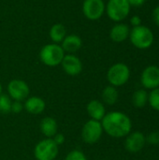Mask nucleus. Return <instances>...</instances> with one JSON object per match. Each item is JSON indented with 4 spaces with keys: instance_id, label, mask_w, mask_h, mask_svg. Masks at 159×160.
Listing matches in <instances>:
<instances>
[{
    "instance_id": "obj_1",
    "label": "nucleus",
    "mask_w": 159,
    "mask_h": 160,
    "mask_svg": "<svg viewBox=\"0 0 159 160\" xmlns=\"http://www.w3.org/2000/svg\"><path fill=\"white\" fill-rule=\"evenodd\" d=\"M103 131L112 138L127 137L132 128L130 118L122 112H111L105 114L101 120Z\"/></svg>"
},
{
    "instance_id": "obj_2",
    "label": "nucleus",
    "mask_w": 159,
    "mask_h": 160,
    "mask_svg": "<svg viewBox=\"0 0 159 160\" xmlns=\"http://www.w3.org/2000/svg\"><path fill=\"white\" fill-rule=\"evenodd\" d=\"M128 38L132 45L140 50H146L150 48L155 41L153 31L148 26L142 24L133 27L130 30Z\"/></svg>"
},
{
    "instance_id": "obj_3",
    "label": "nucleus",
    "mask_w": 159,
    "mask_h": 160,
    "mask_svg": "<svg viewBox=\"0 0 159 160\" xmlns=\"http://www.w3.org/2000/svg\"><path fill=\"white\" fill-rule=\"evenodd\" d=\"M65 56V52L61 45L58 44H47L39 52L41 62L48 67H56L62 63Z\"/></svg>"
},
{
    "instance_id": "obj_4",
    "label": "nucleus",
    "mask_w": 159,
    "mask_h": 160,
    "mask_svg": "<svg viewBox=\"0 0 159 160\" xmlns=\"http://www.w3.org/2000/svg\"><path fill=\"white\" fill-rule=\"evenodd\" d=\"M130 77V69L124 63H116L112 65L108 72L107 79L111 85L114 87H119L126 84Z\"/></svg>"
},
{
    "instance_id": "obj_5",
    "label": "nucleus",
    "mask_w": 159,
    "mask_h": 160,
    "mask_svg": "<svg viewBox=\"0 0 159 160\" xmlns=\"http://www.w3.org/2000/svg\"><path fill=\"white\" fill-rule=\"evenodd\" d=\"M131 6L127 0H109L106 6L108 17L113 22L124 21L130 12Z\"/></svg>"
},
{
    "instance_id": "obj_6",
    "label": "nucleus",
    "mask_w": 159,
    "mask_h": 160,
    "mask_svg": "<svg viewBox=\"0 0 159 160\" xmlns=\"http://www.w3.org/2000/svg\"><path fill=\"white\" fill-rule=\"evenodd\" d=\"M59 146L52 139L47 138L40 141L34 149V155L37 160H54L58 155Z\"/></svg>"
},
{
    "instance_id": "obj_7",
    "label": "nucleus",
    "mask_w": 159,
    "mask_h": 160,
    "mask_svg": "<svg viewBox=\"0 0 159 160\" xmlns=\"http://www.w3.org/2000/svg\"><path fill=\"white\" fill-rule=\"evenodd\" d=\"M103 134V128L100 121L89 120L87 121L82 130V138L84 142L88 144H94L97 142Z\"/></svg>"
},
{
    "instance_id": "obj_8",
    "label": "nucleus",
    "mask_w": 159,
    "mask_h": 160,
    "mask_svg": "<svg viewBox=\"0 0 159 160\" xmlns=\"http://www.w3.org/2000/svg\"><path fill=\"white\" fill-rule=\"evenodd\" d=\"M7 92L11 99L22 102L28 98L30 89L28 84L24 81L16 79L9 82L7 85Z\"/></svg>"
},
{
    "instance_id": "obj_9",
    "label": "nucleus",
    "mask_w": 159,
    "mask_h": 160,
    "mask_svg": "<svg viewBox=\"0 0 159 160\" xmlns=\"http://www.w3.org/2000/svg\"><path fill=\"white\" fill-rule=\"evenodd\" d=\"M106 9L103 0H84L82 4V11L84 16L92 21L98 20L102 17Z\"/></svg>"
},
{
    "instance_id": "obj_10",
    "label": "nucleus",
    "mask_w": 159,
    "mask_h": 160,
    "mask_svg": "<svg viewBox=\"0 0 159 160\" xmlns=\"http://www.w3.org/2000/svg\"><path fill=\"white\" fill-rule=\"evenodd\" d=\"M141 82L145 89L153 90L159 87V67L148 66L143 69L141 76Z\"/></svg>"
},
{
    "instance_id": "obj_11",
    "label": "nucleus",
    "mask_w": 159,
    "mask_h": 160,
    "mask_svg": "<svg viewBox=\"0 0 159 160\" xmlns=\"http://www.w3.org/2000/svg\"><path fill=\"white\" fill-rule=\"evenodd\" d=\"M146 143V137L140 131L129 133L127 136L125 142V147L127 151L132 154L139 153L144 147Z\"/></svg>"
},
{
    "instance_id": "obj_12",
    "label": "nucleus",
    "mask_w": 159,
    "mask_h": 160,
    "mask_svg": "<svg viewBox=\"0 0 159 160\" xmlns=\"http://www.w3.org/2000/svg\"><path fill=\"white\" fill-rule=\"evenodd\" d=\"M62 68L64 71L70 75V76H76L79 75L82 70V64L79 57H77L74 54H67L64 56L62 60Z\"/></svg>"
},
{
    "instance_id": "obj_13",
    "label": "nucleus",
    "mask_w": 159,
    "mask_h": 160,
    "mask_svg": "<svg viewBox=\"0 0 159 160\" xmlns=\"http://www.w3.org/2000/svg\"><path fill=\"white\" fill-rule=\"evenodd\" d=\"M130 28L127 24L123 22H118L113 25L110 32V38L112 41L116 43L123 42L129 38Z\"/></svg>"
},
{
    "instance_id": "obj_14",
    "label": "nucleus",
    "mask_w": 159,
    "mask_h": 160,
    "mask_svg": "<svg viewBox=\"0 0 159 160\" xmlns=\"http://www.w3.org/2000/svg\"><path fill=\"white\" fill-rule=\"evenodd\" d=\"M23 108L26 110L27 112L37 115L39 113H42L46 108V103L45 101L38 97H31L27 98L24 102Z\"/></svg>"
},
{
    "instance_id": "obj_15",
    "label": "nucleus",
    "mask_w": 159,
    "mask_h": 160,
    "mask_svg": "<svg viewBox=\"0 0 159 160\" xmlns=\"http://www.w3.org/2000/svg\"><path fill=\"white\" fill-rule=\"evenodd\" d=\"M87 113L93 120L101 121L106 114V109L104 104L97 99L91 100L86 107Z\"/></svg>"
},
{
    "instance_id": "obj_16",
    "label": "nucleus",
    "mask_w": 159,
    "mask_h": 160,
    "mask_svg": "<svg viewBox=\"0 0 159 160\" xmlns=\"http://www.w3.org/2000/svg\"><path fill=\"white\" fill-rule=\"evenodd\" d=\"M82 38L77 35H68L66 36L64 40L62 41V49L64 52H68L69 54H73L77 51H79L82 47Z\"/></svg>"
},
{
    "instance_id": "obj_17",
    "label": "nucleus",
    "mask_w": 159,
    "mask_h": 160,
    "mask_svg": "<svg viewBox=\"0 0 159 160\" xmlns=\"http://www.w3.org/2000/svg\"><path fill=\"white\" fill-rule=\"evenodd\" d=\"M40 131L41 133L46 137L52 139L56 133L58 129V126L56 123V120L52 117H45L41 120L40 125Z\"/></svg>"
},
{
    "instance_id": "obj_18",
    "label": "nucleus",
    "mask_w": 159,
    "mask_h": 160,
    "mask_svg": "<svg viewBox=\"0 0 159 160\" xmlns=\"http://www.w3.org/2000/svg\"><path fill=\"white\" fill-rule=\"evenodd\" d=\"M102 100L108 105H113L117 102L119 98V94L116 87L112 85L106 86L102 91Z\"/></svg>"
},
{
    "instance_id": "obj_19",
    "label": "nucleus",
    "mask_w": 159,
    "mask_h": 160,
    "mask_svg": "<svg viewBox=\"0 0 159 160\" xmlns=\"http://www.w3.org/2000/svg\"><path fill=\"white\" fill-rule=\"evenodd\" d=\"M67 36L66 27L61 23L53 24L50 30V38L54 43H60Z\"/></svg>"
},
{
    "instance_id": "obj_20",
    "label": "nucleus",
    "mask_w": 159,
    "mask_h": 160,
    "mask_svg": "<svg viewBox=\"0 0 159 160\" xmlns=\"http://www.w3.org/2000/svg\"><path fill=\"white\" fill-rule=\"evenodd\" d=\"M148 102V93L144 89H139L135 91L132 96V103L134 107L138 109L143 108Z\"/></svg>"
},
{
    "instance_id": "obj_21",
    "label": "nucleus",
    "mask_w": 159,
    "mask_h": 160,
    "mask_svg": "<svg viewBox=\"0 0 159 160\" xmlns=\"http://www.w3.org/2000/svg\"><path fill=\"white\" fill-rule=\"evenodd\" d=\"M11 98L4 94L0 95V113L7 114L11 112Z\"/></svg>"
},
{
    "instance_id": "obj_22",
    "label": "nucleus",
    "mask_w": 159,
    "mask_h": 160,
    "mask_svg": "<svg viewBox=\"0 0 159 160\" xmlns=\"http://www.w3.org/2000/svg\"><path fill=\"white\" fill-rule=\"evenodd\" d=\"M148 103L155 111L159 112V87L151 90L148 94Z\"/></svg>"
},
{
    "instance_id": "obj_23",
    "label": "nucleus",
    "mask_w": 159,
    "mask_h": 160,
    "mask_svg": "<svg viewBox=\"0 0 159 160\" xmlns=\"http://www.w3.org/2000/svg\"><path fill=\"white\" fill-rule=\"evenodd\" d=\"M66 160H87V158L82 152L79 150H73L67 154Z\"/></svg>"
},
{
    "instance_id": "obj_24",
    "label": "nucleus",
    "mask_w": 159,
    "mask_h": 160,
    "mask_svg": "<svg viewBox=\"0 0 159 160\" xmlns=\"http://www.w3.org/2000/svg\"><path fill=\"white\" fill-rule=\"evenodd\" d=\"M146 142L152 145H158L159 144V131H154L150 133L146 139Z\"/></svg>"
},
{
    "instance_id": "obj_25",
    "label": "nucleus",
    "mask_w": 159,
    "mask_h": 160,
    "mask_svg": "<svg viewBox=\"0 0 159 160\" xmlns=\"http://www.w3.org/2000/svg\"><path fill=\"white\" fill-rule=\"evenodd\" d=\"M23 109V105L22 104L21 101H13L11 103V112L14 113H20Z\"/></svg>"
},
{
    "instance_id": "obj_26",
    "label": "nucleus",
    "mask_w": 159,
    "mask_h": 160,
    "mask_svg": "<svg viewBox=\"0 0 159 160\" xmlns=\"http://www.w3.org/2000/svg\"><path fill=\"white\" fill-rule=\"evenodd\" d=\"M52 140H53V142L59 146V145H62V144L65 142V136H64L63 134L56 133V134L52 137Z\"/></svg>"
},
{
    "instance_id": "obj_27",
    "label": "nucleus",
    "mask_w": 159,
    "mask_h": 160,
    "mask_svg": "<svg viewBox=\"0 0 159 160\" xmlns=\"http://www.w3.org/2000/svg\"><path fill=\"white\" fill-rule=\"evenodd\" d=\"M130 24H131L133 27L142 25V18H141L139 15H133V16L130 18Z\"/></svg>"
},
{
    "instance_id": "obj_28",
    "label": "nucleus",
    "mask_w": 159,
    "mask_h": 160,
    "mask_svg": "<svg viewBox=\"0 0 159 160\" xmlns=\"http://www.w3.org/2000/svg\"><path fill=\"white\" fill-rule=\"evenodd\" d=\"M152 18H153L154 22L157 24V26L159 27V5L154 8L153 12H152Z\"/></svg>"
},
{
    "instance_id": "obj_29",
    "label": "nucleus",
    "mask_w": 159,
    "mask_h": 160,
    "mask_svg": "<svg viewBox=\"0 0 159 160\" xmlns=\"http://www.w3.org/2000/svg\"><path fill=\"white\" fill-rule=\"evenodd\" d=\"M146 0H127L131 7H142Z\"/></svg>"
},
{
    "instance_id": "obj_30",
    "label": "nucleus",
    "mask_w": 159,
    "mask_h": 160,
    "mask_svg": "<svg viewBox=\"0 0 159 160\" xmlns=\"http://www.w3.org/2000/svg\"><path fill=\"white\" fill-rule=\"evenodd\" d=\"M2 94V85H1V82H0V95Z\"/></svg>"
}]
</instances>
